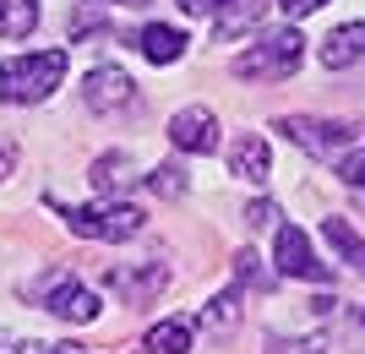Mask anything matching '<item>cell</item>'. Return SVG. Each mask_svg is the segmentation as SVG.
<instances>
[{
	"mask_svg": "<svg viewBox=\"0 0 365 354\" xmlns=\"http://www.w3.org/2000/svg\"><path fill=\"white\" fill-rule=\"evenodd\" d=\"M66 77V49H28L0 61V104H38L61 88Z\"/></svg>",
	"mask_w": 365,
	"mask_h": 354,
	"instance_id": "1",
	"label": "cell"
},
{
	"mask_svg": "<svg viewBox=\"0 0 365 354\" xmlns=\"http://www.w3.org/2000/svg\"><path fill=\"white\" fill-rule=\"evenodd\" d=\"M49 207L66 218V229L82 234V240H104V246H120L131 234H142L148 213H142L137 202H93V207H66V202L49 197Z\"/></svg>",
	"mask_w": 365,
	"mask_h": 354,
	"instance_id": "2",
	"label": "cell"
},
{
	"mask_svg": "<svg viewBox=\"0 0 365 354\" xmlns=\"http://www.w3.org/2000/svg\"><path fill=\"white\" fill-rule=\"evenodd\" d=\"M300 61H305V38L294 28H284V33H267L262 44H251L245 55H235L229 71L240 82H284L300 71Z\"/></svg>",
	"mask_w": 365,
	"mask_h": 354,
	"instance_id": "3",
	"label": "cell"
},
{
	"mask_svg": "<svg viewBox=\"0 0 365 354\" xmlns=\"http://www.w3.org/2000/svg\"><path fill=\"white\" fill-rule=\"evenodd\" d=\"M278 131H284L294 147L317 153V158H338V153L354 142V125H349V120H317V115H284V120H278Z\"/></svg>",
	"mask_w": 365,
	"mask_h": 354,
	"instance_id": "4",
	"label": "cell"
},
{
	"mask_svg": "<svg viewBox=\"0 0 365 354\" xmlns=\"http://www.w3.org/2000/svg\"><path fill=\"white\" fill-rule=\"evenodd\" d=\"M273 262H278V273H284V278H305V283H327V278H333V267L317 262V251H311V240H305L300 224H278Z\"/></svg>",
	"mask_w": 365,
	"mask_h": 354,
	"instance_id": "5",
	"label": "cell"
},
{
	"mask_svg": "<svg viewBox=\"0 0 365 354\" xmlns=\"http://www.w3.org/2000/svg\"><path fill=\"white\" fill-rule=\"evenodd\" d=\"M169 142L180 153H218V115L207 104H185L175 120H169Z\"/></svg>",
	"mask_w": 365,
	"mask_h": 354,
	"instance_id": "6",
	"label": "cell"
},
{
	"mask_svg": "<svg viewBox=\"0 0 365 354\" xmlns=\"http://www.w3.org/2000/svg\"><path fill=\"white\" fill-rule=\"evenodd\" d=\"M44 311H55V316H66V322H98V294L88 289V283H76L71 273H55L49 278V294H44Z\"/></svg>",
	"mask_w": 365,
	"mask_h": 354,
	"instance_id": "7",
	"label": "cell"
},
{
	"mask_svg": "<svg viewBox=\"0 0 365 354\" xmlns=\"http://www.w3.org/2000/svg\"><path fill=\"white\" fill-rule=\"evenodd\" d=\"M137 104V82L125 77L120 66H93L88 71V109L98 115H120V109Z\"/></svg>",
	"mask_w": 365,
	"mask_h": 354,
	"instance_id": "8",
	"label": "cell"
},
{
	"mask_svg": "<svg viewBox=\"0 0 365 354\" xmlns=\"http://www.w3.org/2000/svg\"><path fill=\"white\" fill-rule=\"evenodd\" d=\"M229 175H240V180H251V185L267 180V175H273V153H267V137L245 131V137L229 142Z\"/></svg>",
	"mask_w": 365,
	"mask_h": 354,
	"instance_id": "9",
	"label": "cell"
},
{
	"mask_svg": "<svg viewBox=\"0 0 365 354\" xmlns=\"http://www.w3.org/2000/svg\"><path fill=\"white\" fill-rule=\"evenodd\" d=\"M185 44H191V38H185L180 28H169V22H142V28L131 33V49H142V55H148L153 66L180 61V55H185Z\"/></svg>",
	"mask_w": 365,
	"mask_h": 354,
	"instance_id": "10",
	"label": "cell"
},
{
	"mask_svg": "<svg viewBox=\"0 0 365 354\" xmlns=\"http://www.w3.org/2000/svg\"><path fill=\"white\" fill-rule=\"evenodd\" d=\"M267 6H273V0H218L213 6V33L218 38H240L245 28H257L262 16H267Z\"/></svg>",
	"mask_w": 365,
	"mask_h": 354,
	"instance_id": "11",
	"label": "cell"
},
{
	"mask_svg": "<svg viewBox=\"0 0 365 354\" xmlns=\"http://www.w3.org/2000/svg\"><path fill=\"white\" fill-rule=\"evenodd\" d=\"M354 61H365V22H344V28H333L322 38V66L327 71H344Z\"/></svg>",
	"mask_w": 365,
	"mask_h": 354,
	"instance_id": "12",
	"label": "cell"
},
{
	"mask_svg": "<svg viewBox=\"0 0 365 354\" xmlns=\"http://www.w3.org/2000/svg\"><path fill=\"white\" fill-rule=\"evenodd\" d=\"M109 283L125 294V306H148V300H158V289L169 283V267L153 262L148 273H109Z\"/></svg>",
	"mask_w": 365,
	"mask_h": 354,
	"instance_id": "13",
	"label": "cell"
},
{
	"mask_svg": "<svg viewBox=\"0 0 365 354\" xmlns=\"http://www.w3.org/2000/svg\"><path fill=\"white\" fill-rule=\"evenodd\" d=\"M191 333H197V327L185 322V316H164L158 327H148L142 354H185V349H191Z\"/></svg>",
	"mask_w": 365,
	"mask_h": 354,
	"instance_id": "14",
	"label": "cell"
},
{
	"mask_svg": "<svg viewBox=\"0 0 365 354\" xmlns=\"http://www.w3.org/2000/svg\"><path fill=\"white\" fill-rule=\"evenodd\" d=\"M322 240H327V246H333L354 273H365V240L349 229V218H322Z\"/></svg>",
	"mask_w": 365,
	"mask_h": 354,
	"instance_id": "15",
	"label": "cell"
},
{
	"mask_svg": "<svg viewBox=\"0 0 365 354\" xmlns=\"http://www.w3.org/2000/svg\"><path fill=\"white\" fill-rule=\"evenodd\" d=\"M131 180H142L137 170H131V158L125 153H104L98 164H93V185L104 191V197H115V191H125Z\"/></svg>",
	"mask_w": 365,
	"mask_h": 354,
	"instance_id": "16",
	"label": "cell"
},
{
	"mask_svg": "<svg viewBox=\"0 0 365 354\" xmlns=\"http://www.w3.org/2000/svg\"><path fill=\"white\" fill-rule=\"evenodd\" d=\"M33 28H38L33 0H0V38H28Z\"/></svg>",
	"mask_w": 365,
	"mask_h": 354,
	"instance_id": "17",
	"label": "cell"
},
{
	"mask_svg": "<svg viewBox=\"0 0 365 354\" xmlns=\"http://www.w3.org/2000/svg\"><path fill=\"white\" fill-rule=\"evenodd\" d=\"M235 316H240V283L224 294H213V306L202 311V327H213V333H224V327H235Z\"/></svg>",
	"mask_w": 365,
	"mask_h": 354,
	"instance_id": "18",
	"label": "cell"
},
{
	"mask_svg": "<svg viewBox=\"0 0 365 354\" xmlns=\"http://www.w3.org/2000/svg\"><path fill=\"white\" fill-rule=\"evenodd\" d=\"M148 185L158 191V197H180V191H185V175L175 170V164H158V170L148 175Z\"/></svg>",
	"mask_w": 365,
	"mask_h": 354,
	"instance_id": "19",
	"label": "cell"
},
{
	"mask_svg": "<svg viewBox=\"0 0 365 354\" xmlns=\"http://www.w3.org/2000/svg\"><path fill=\"white\" fill-rule=\"evenodd\" d=\"M267 354H327V343L322 338H273Z\"/></svg>",
	"mask_w": 365,
	"mask_h": 354,
	"instance_id": "20",
	"label": "cell"
},
{
	"mask_svg": "<svg viewBox=\"0 0 365 354\" xmlns=\"http://www.w3.org/2000/svg\"><path fill=\"white\" fill-rule=\"evenodd\" d=\"M273 218H278V207H273V202H251V207H245V224H251V229H267Z\"/></svg>",
	"mask_w": 365,
	"mask_h": 354,
	"instance_id": "21",
	"label": "cell"
},
{
	"mask_svg": "<svg viewBox=\"0 0 365 354\" xmlns=\"http://www.w3.org/2000/svg\"><path fill=\"white\" fill-rule=\"evenodd\" d=\"M338 175H344L349 185H365V147H360V153H349V158H344V164H338Z\"/></svg>",
	"mask_w": 365,
	"mask_h": 354,
	"instance_id": "22",
	"label": "cell"
},
{
	"mask_svg": "<svg viewBox=\"0 0 365 354\" xmlns=\"http://www.w3.org/2000/svg\"><path fill=\"white\" fill-rule=\"evenodd\" d=\"M284 6V16H311V11H322L327 0H278Z\"/></svg>",
	"mask_w": 365,
	"mask_h": 354,
	"instance_id": "23",
	"label": "cell"
},
{
	"mask_svg": "<svg viewBox=\"0 0 365 354\" xmlns=\"http://www.w3.org/2000/svg\"><path fill=\"white\" fill-rule=\"evenodd\" d=\"M33 349H38V354H88L76 338H61V343H33Z\"/></svg>",
	"mask_w": 365,
	"mask_h": 354,
	"instance_id": "24",
	"label": "cell"
},
{
	"mask_svg": "<svg viewBox=\"0 0 365 354\" xmlns=\"http://www.w3.org/2000/svg\"><path fill=\"white\" fill-rule=\"evenodd\" d=\"M11 164H16V147H11V142H0V180L11 175Z\"/></svg>",
	"mask_w": 365,
	"mask_h": 354,
	"instance_id": "25",
	"label": "cell"
},
{
	"mask_svg": "<svg viewBox=\"0 0 365 354\" xmlns=\"http://www.w3.org/2000/svg\"><path fill=\"white\" fill-rule=\"evenodd\" d=\"M175 6H180V11H191V16H197V11H213L218 0H175Z\"/></svg>",
	"mask_w": 365,
	"mask_h": 354,
	"instance_id": "26",
	"label": "cell"
},
{
	"mask_svg": "<svg viewBox=\"0 0 365 354\" xmlns=\"http://www.w3.org/2000/svg\"><path fill=\"white\" fill-rule=\"evenodd\" d=\"M109 6H148V0H109Z\"/></svg>",
	"mask_w": 365,
	"mask_h": 354,
	"instance_id": "27",
	"label": "cell"
},
{
	"mask_svg": "<svg viewBox=\"0 0 365 354\" xmlns=\"http://www.w3.org/2000/svg\"><path fill=\"white\" fill-rule=\"evenodd\" d=\"M360 322H365V306H360Z\"/></svg>",
	"mask_w": 365,
	"mask_h": 354,
	"instance_id": "28",
	"label": "cell"
}]
</instances>
